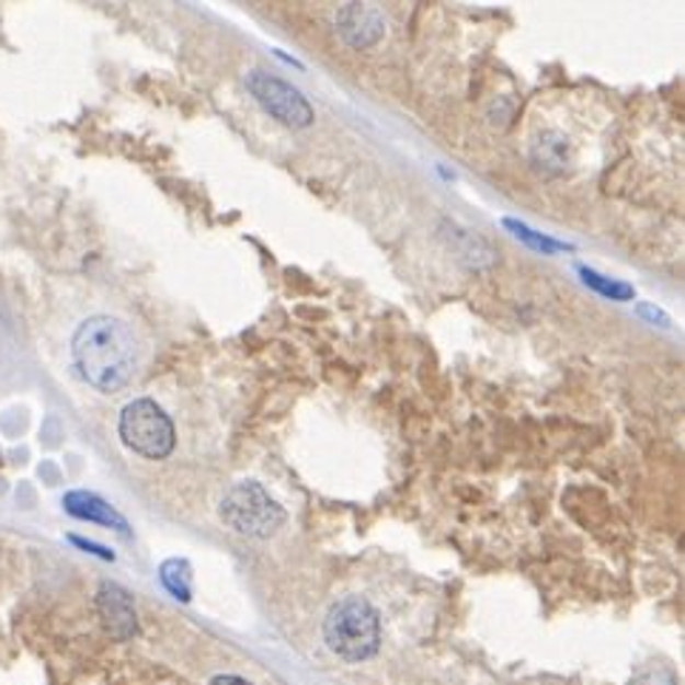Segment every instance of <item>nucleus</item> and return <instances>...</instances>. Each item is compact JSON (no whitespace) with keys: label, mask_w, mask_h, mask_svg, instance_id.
Returning <instances> with one entry per match:
<instances>
[{"label":"nucleus","mask_w":685,"mask_h":685,"mask_svg":"<svg viewBox=\"0 0 685 685\" xmlns=\"http://www.w3.org/2000/svg\"><path fill=\"white\" fill-rule=\"evenodd\" d=\"M75 367L100 392H117L137 370V339L123 319L91 316L71 339Z\"/></svg>","instance_id":"nucleus-1"},{"label":"nucleus","mask_w":685,"mask_h":685,"mask_svg":"<svg viewBox=\"0 0 685 685\" xmlns=\"http://www.w3.org/2000/svg\"><path fill=\"white\" fill-rule=\"evenodd\" d=\"M324 640L330 651H336L342 660L350 663L370 660L381 643L378 612L364 597L339 601L324 617Z\"/></svg>","instance_id":"nucleus-2"},{"label":"nucleus","mask_w":685,"mask_h":685,"mask_svg":"<svg viewBox=\"0 0 685 685\" xmlns=\"http://www.w3.org/2000/svg\"><path fill=\"white\" fill-rule=\"evenodd\" d=\"M119 438L142 458L162 461L174 453L176 430L174 421L157 401L137 399L123 407V413H119Z\"/></svg>","instance_id":"nucleus-3"},{"label":"nucleus","mask_w":685,"mask_h":685,"mask_svg":"<svg viewBox=\"0 0 685 685\" xmlns=\"http://www.w3.org/2000/svg\"><path fill=\"white\" fill-rule=\"evenodd\" d=\"M219 515L233 532L248 538H271L285 524V510L273 501L265 487L256 481H242L228 490L219 504Z\"/></svg>","instance_id":"nucleus-4"},{"label":"nucleus","mask_w":685,"mask_h":685,"mask_svg":"<svg viewBox=\"0 0 685 685\" xmlns=\"http://www.w3.org/2000/svg\"><path fill=\"white\" fill-rule=\"evenodd\" d=\"M246 83L248 91L253 94V100H256L273 119H279L282 126L308 128L310 123H313V109H310V103L301 98L299 89H294V85L285 83V80L273 78L267 71L253 69L246 78Z\"/></svg>","instance_id":"nucleus-5"},{"label":"nucleus","mask_w":685,"mask_h":685,"mask_svg":"<svg viewBox=\"0 0 685 685\" xmlns=\"http://www.w3.org/2000/svg\"><path fill=\"white\" fill-rule=\"evenodd\" d=\"M336 28L353 49H367L385 35V14L373 3H347L339 9Z\"/></svg>","instance_id":"nucleus-6"},{"label":"nucleus","mask_w":685,"mask_h":685,"mask_svg":"<svg viewBox=\"0 0 685 685\" xmlns=\"http://www.w3.org/2000/svg\"><path fill=\"white\" fill-rule=\"evenodd\" d=\"M98 612L103 620L105 631L114 640H128L137 635V612H134V601L126 589L117 583H103L98 592Z\"/></svg>","instance_id":"nucleus-7"},{"label":"nucleus","mask_w":685,"mask_h":685,"mask_svg":"<svg viewBox=\"0 0 685 685\" xmlns=\"http://www.w3.org/2000/svg\"><path fill=\"white\" fill-rule=\"evenodd\" d=\"M64 506L69 515L80 517V521H91V524H100V526H112V529L123 532L128 535V524L126 517L119 515L109 501H103L100 495L94 492H85V490H75L64 498Z\"/></svg>","instance_id":"nucleus-8"},{"label":"nucleus","mask_w":685,"mask_h":685,"mask_svg":"<svg viewBox=\"0 0 685 685\" xmlns=\"http://www.w3.org/2000/svg\"><path fill=\"white\" fill-rule=\"evenodd\" d=\"M532 162L546 174H563L572 162V148L560 132H544L532 146Z\"/></svg>","instance_id":"nucleus-9"},{"label":"nucleus","mask_w":685,"mask_h":685,"mask_svg":"<svg viewBox=\"0 0 685 685\" xmlns=\"http://www.w3.org/2000/svg\"><path fill=\"white\" fill-rule=\"evenodd\" d=\"M160 581L162 586L169 589L171 595L176 597V601L182 603H189L191 601V567L185 563V560H165L160 569Z\"/></svg>","instance_id":"nucleus-10"},{"label":"nucleus","mask_w":685,"mask_h":685,"mask_svg":"<svg viewBox=\"0 0 685 685\" xmlns=\"http://www.w3.org/2000/svg\"><path fill=\"white\" fill-rule=\"evenodd\" d=\"M583 276H586V285H595L597 290H603V294L608 296H620V299H629L631 290L626 285H606V282H601L592 271H583Z\"/></svg>","instance_id":"nucleus-11"},{"label":"nucleus","mask_w":685,"mask_h":685,"mask_svg":"<svg viewBox=\"0 0 685 685\" xmlns=\"http://www.w3.org/2000/svg\"><path fill=\"white\" fill-rule=\"evenodd\" d=\"M71 540H75V544H78V546H83V549H89V552L100 555V558L114 560V552H109V549H103V546H94V544H89V540H80V538H71Z\"/></svg>","instance_id":"nucleus-12"},{"label":"nucleus","mask_w":685,"mask_h":685,"mask_svg":"<svg viewBox=\"0 0 685 685\" xmlns=\"http://www.w3.org/2000/svg\"><path fill=\"white\" fill-rule=\"evenodd\" d=\"M210 685H253L242 677H233V674H219V677L210 680Z\"/></svg>","instance_id":"nucleus-13"}]
</instances>
